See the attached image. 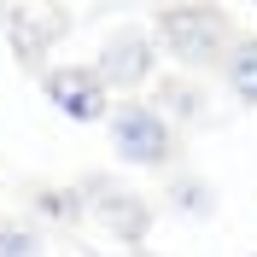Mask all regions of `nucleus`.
Instances as JSON below:
<instances>
[{"instance_id": "6", "label": "nucleus", "mask_w": 257, "mask_h": 257, "mask_svg": "<svg viewBox=\"0 0 257 257\" xmlns=\"http://www.w3.org/2000/svg\"><path fill=\"white\" fill-rule=\"evenodd\" d=\"M70 12L64 6H6V30H12V53L30 70H47V47H59Z\"/></svg>"}, {"instance_id": "1", "label": "nucleus", "mask_w": 257, "mask_h": 257, "mask_svg": "<svg viewBox=\"0 0 257 257\" xmlns=\"http://www.w3.org/2000/svg\"><path fill=\"white\" fill-rule=\"evenodd\" d=\"M152 41L181 70H222L228 47H234V30H228V12L193 0V6H164L152 18Z\"/></svg>"}, {"instance_id": "2", "label": "nucleus", "mask_w": 257, "mask_h": 257, "mask_svg": "<svg viewBox=\"0 0 257 257\" xmlns=\"http://www.w3.org/2000/svg\"><path fill=\"white\" fill-rule=\"evenodd\" d=\"M105 128H111V152L123 164H135V170H164V164H176V146H181V128H170L158 117V105L152 99H117L111 117H105Z\"/></svg>"}, {"instance_id": "11", "label": "nucleus", "mask_w": 257, "mask_h": 257, "mask_svg": "<svg viewBox=\"0 0 257 257\" xmlns=\"http://www.w3.org/2000/svg\"><path fill=\"white\" fill-rule=\"evenodd\" d=\"M251 257H257V251H251Z\"/></svg>"}, {"instance_id": "10", "label": "nucleus", "mask_w": 257, "mask_h": 257, "mask_svg": "<svg viewBox=\"0 0 257 257\" xmlns=\"http://www.w3.org/2000/svg\"><path fill=\"white\" fill-rule=\"evenodd\" d=\"M0 257H41V228L0 222Z\"/></svg>"}, {"instance_id": "3", "label": "nucleus", "mask_w": 257, "mask_h": 257, "mask_svg": "<svg viewBox=\"0 0 257 257\" xmlns=\"http://www.w3.org/2000/svg\"><path fill=\"white\" fill-rule=\"evenodd\" d=\"M94 76L105 82L111 94H128V99H135V88H146V82L158 76V41H152V30H141V24L111 30L105 47L94 53Z\"/></svg>"}, {"instance_id": "4", "label": "nucleus", "mask_w": 257, "mask_h": 257, "mask_svg": "<svg viewBox=\"0 0 257 257\" xmlns=\"http://www.w3.org/2000/svg\"><path fill=\"white\" fill-rule=\"evenodd\" d=\"M41 94L70 123H105L111 117V88L94 76V64H53V70H41Z\"/></svg>"}, {"instance_id": "8", "label": "nucleus", "mask_w": 257, "mask_h": 257, "mask_svg": "<svg viewBox=\"0 0 257 257\" xmlns=\"http://www.w3.org/2000/svg\"><path fill=\"white\" fill-rule=\"evenodd\" d=\"M152 105H158V117H164L170 128H181V123H193V117L205 111V94H199L193 82L170 76V82H158V94H152Z\"/></svg>"}, {"instance_id": "9", "label": "nucleus", "mask_w": 257, "mask_h": 257, "mask_svg": "<svg viewBox=\"0 0 257 257\" xmlns=\"http://www.w3.org/2000/svg\"><path fill=\"white\" fill-rule=\"evenodd\" d=\"M164 199H170L176 210H187V216H210V210H216V193H210L199 176H176L170 187H164Z\"/></svg>"}, {"instance_id": "5", "label": "nucleus", "mask_w": 257, "mask_h": 257, "mask_svg": "<svg viewBox=\"0 0 257 257\" xmlns=\"http://www.w3.org/2000/svg\"><path fill=\"white\" fill-rule=\"evenodd\" d=\"M82 205L94 210L99 228L111 240H123V245H141L146 228H152V205H146L141 193H128V187H111V176H88L82 181Z\"/></svg>"}, {"instance_id": "7", "label": "nucleus", "mask_w": 257, "mask_h": 257, "mask_svg": "<svg viewBox=\"0 0 257 257\" xmlns=\"http://www.w3.org/2000/svg\"><path fill=\"white\" fill-rule=\"evenodd\" d=\"M222 82H228V94L240 99V105H257V41L234 35V47L222 59Z\"/></svg>"}]
</instances>
